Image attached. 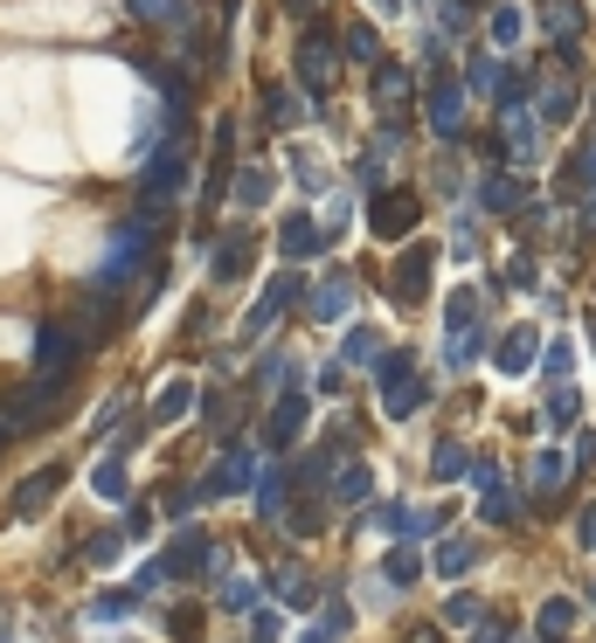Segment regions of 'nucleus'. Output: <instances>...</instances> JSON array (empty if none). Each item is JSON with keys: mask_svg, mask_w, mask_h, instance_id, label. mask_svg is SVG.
<instances>
[{"mask_svg": "<svg viewBox=\"0 0 596 643\" xmlns=\"http://www.w3.org/2000/svg\"><path fill=\"white\" fill-rule=\"evenodd\" d=\"M84 353V332L70 326V318H49L42 332H35V374H49V381H63L70 367H77Z\"/></svg>", "mask_w": 596, "mask_h": 643, "instance_id": "obj_2", "label": "nucleus"}, {"mask_svg": "<svg viewBox=\"0 0 596 643\" xmlns=\"http://www.w3.org/2000/svg\"><path fill=\"white\" fill-rule=\"evenodd\" d=\"M507 636H513L507 622H479V636H472V643H507Z\"/></svg>", "mask_w": 596, "mask_h": 643, "instance_id": "obj_44", "label": "nucleus"}, {"mask_svg": "<svg viewBox=\"0 0 596 643\" xmlns=\"http://www.w3.org/2000/svg\"><path fill=\"white\" fill-rule=\"evenodd\" d=\"M562 470H569L562 450H542V457H534V484H542V491H562Z\"/></svg>", "mask_w": 596, "mask_h": 643, "instance_id": "obj_26", "label": "nucleus"}, {"mask_svg": "<svg viewBox=\"0 0 596 643\" xmlns=\"http://www.w3.org/2000/svg\"><path fill=\"white\" fill-rule=\"evenodd\" d=\"M160 560H166V575H215V560H209V533H195V526L174 540V554H160Z\"/></svg>", "mask_w": 596, "mask_h": 643, "instance_id": "obj_7", "label": "nucleus"}, {"mask_svg": "<svg viewBox=\"0 0 596 643\" xmlns=\"http://www.w3.org/2000/svg\"><path fill=\"white\" fill-rule=\"evenodd\" d=\"M264 111H271V125H298V104L277 90V98H264Z\"/></svg>", "mask_w": 596, "mask_h": 643, "instance_id": "obj_39", "label": "nucleus"}, {"mask_svg": "<svg viewBox=\"0 0 596 643\" xmlns=\"http://www.w3.org/2000/svg\"><path fill=\"white\" fill-rule=\"evenodd\" d=\"M575 616H583V609H575L569 595H548V602H542V643H548V636H569Z\"/></svg>", "mask_w": 596, "mask_h": 643, "instance_id": "obj_15", "label": "nucleus"}, {"mask_svg": "<svg viewBox=\"0 0 596 643\" xmlns=\"http://www.w3.org/2000/svg\"><path fill=\"white\" fill-rule=\"evenodd\" d=\"M382 8H396V0H382Z\"/></svg>", "mask_w": 596, "mask_h": 643, "instance_id": "obj_47", "label": "nucleus"}, {"mask_svg": "<svg viewBox=\"0 0 596 643\" xmlns=\"http://www.w3.org/2000/svg\"><path fill=\"white\" fill-rule=\"evenodd\" d=\"M417 194H409V187H382L375 194V236H388V242H402L409 229H417Z\"/></svg>", "mask_w": 596, "mask_h": 643, "instance_id": "obj_4", "label": "nucleus"}, {"mask_svg": "<svg viewBox=\"0 0 596 643\" xmlns=\"http://www.w3.org/2000/svg\"><path fill=\"white\" fill-rule=\"evenodd\" d=\"M575 533H583V546L596 554V505H583V519H575Z\"/></svg>", "mask_w": 596, "mask_h": 643, "instance_id": "obj_43", "label": "nucleus"}, {"mask_svg": "<svg viewBox=\"0 0 596 643\" xmlns=\"http://www.w3.org/2000/svg\"><path fill=\"white\" fill-rule=\"evenodd\" d=\"M90 491H98L104 505H119V499H125V457H119V450H111V457L90 470Z\"/></svg>", "mask_w": 596, "mask_h": 643, "instance_id": "obj_14", "label": "nucleus"}, {"mask_svg": "<svg viewBox=\"0 0 596 643\" xmlns=\"http://www.w3.org/2000/svg\"><path fill=\"white\" fill-rule=\"evenodd\" d=\"M0 643H14V630H0Z\"/></svg>", "mask_w": 596, "mask_h": 643, "instance_id": "obj_46", "label": "nucleus"}, {"mask_svg": "<svg viewBox=\"0 0 596 643\" xmlns=\"http://www.w3.org/2000/svg\"><path fill=\"white\" fill-rule=\"evenodd\" d=\"M464 470H472V457H464L458 443H437V457H431V478H444V484H451V478H464Z\"/></svg>", "mask_w": 596, "mask_h": 643, "instance_id": "obj_22", "label": "nucleus"}, {"mask_svg": "<svg viewBox=\"0 0 596 643\" xmlns=\"http://www.w3.org/2000/svg\"><path fill=\"white\" fill-rule=\"evenodd\" d=\"M423 575V560H417V546H396V554H388V581H396V589H409V581Z\"/></svg>", "mask_w": 596, "mask_h": 643, "instance_id": "obj_27", "label": "nucleus"}, {"mask_svg": "<svg viewBox=\"0 0 596 643\" xmlns=\"http://www.w3.org/2000/svg\"><path fill=\"white\" fill-rule=\"evenodd\" d=\"M575 408H583V394H575V388H555V394H548V423H555V429H569Z\"/></svg>", "mask_w": 596, "mask_h": 643, "instance_id": "obj_28", "label": "nucleus"}, {"mask_svg": "<svg viewBox=\"0 0 596 643\" xmlns=\"http://www.w3.org/2000/svg\"><path fill=\"white\" fill-rule=\"evenodd\" d=\"M181 408H188V381H166L153 402V423H181Z\"/></svg>", "mask_w": 596, "mask_h": 643, "instance_id": "obj_24", "label": "nucleus"}, {"mask_svg": "<svg viewBox=\"0 0 596 643\" xmlns=\"http://www.w3.org/2000/svg\"><path fill=\"white\" fill-rule=\"evenodd\" d=\"M55 491H63V470H35V478L14 491V519H35V513H49L55 505Z\"/></svg>", "mask_w": 596, "mask_h": 643, "instance_id": "obj_10", "label": "nucleus"}, {"mask_svg": "<svg viewBox=\"0 0 596 643\" xmlns=\"http://www.w3.org/2000/svg\"><path fill=\"white\" fill-rule=\"evenodd\" d=\"M347 55H361V63H368V55H375V35H368V28H353V35H347Z\"/></svg>", "mask_w": 596, "mask_h": 643, "instance_id": "obj_40", "label": "nucleus"}, {"mask_svg": "<svg viewBox=\"0 0 596 643\" xmlns=\"http://www.w3.org/2000/svg\"><path fill=\"white\" fill-rule=\"evenodd\" d=\"M479 513H486L493 526H513V513H520V505H513V491H499V484H493V491H486V505H479Z\"/></svg>", "mask_w": 596, "mask_h": 643, "instance_id": "obj_31", "label": "nucleus"}, {"mask_svg": "<svg viewBox=\"0 0 596 643\" xmlns=\"http://www.w3.org/2000/svg\"><path fill=\"white\" fill-rule=\"evenodd\" d=\"M493 35L499 42H520V14H493Z\"/></svg>", "mask_w": 596, "mask_h": 643, "instance_id": "obj_42", "label": "nucleus"}, {"mask_svg": "<svg viewBox=\"0 0 596 643\" xmlns=\"http://www.w3.org/2000/svg\"><path fill=\"white\" fill-rule=\"evenodd\" d=\"M347 361H361V367H368V361H382V353H375V332H368V326H353V332H347Z\"/></svg>", "mask_w": 596, "mask_h": 643, "instance_id": "obj_33", "label": "nucleus"}, {"mask_svg": "<svg viewBox=\"0 0 596 643\" xmlns=\"http://www.w3.org/2000/svg\"><path fill=\"white\" fill-rule=\"evenodd\" d=\"M166 630H174L181 643H195V636H201V609H174V622H166Z\"/></svg>", "mask_w": 596, "mask_h": 643, "instance_id": "obj_37", "label": "nucleus"}, {"mask_svg": "<svg viewBox=\"0 0 596 643\" xmlns=\"http://www.w3.org/2000/svg\"><path fill=\"white\" fill-rule=\"evenodd\" d=\"M589 602H596V589H589Z\"/></svg>", "mask_w": 596, "mask_h": 643, "instance_id": "obj_48", "label": "nucleus"}, {"mask_svg": "<svg viewBox=\"0 0 596 643\" xmlns=\"http://www.w3.org/2000/svg\"><path fill=\"white\" fill-rule=\"evenodd\" d=\"M375 111H388V118H402V111H409V77H402V63H382V70H375Z\"/></svg>", "mask_w": 596, "mask_h": 643, "instance_id": "obj_11", "label": "nucleus"}, {"mask_svg": "<svg viewBox=\"0 0 596 643\" xmlns=\"http://www.w3.org/2000/svg\"><path fill=\"white\" fill-rule=\"evenodd\" d=\"M333 499H340V505H361V499H368V470H361V464H347L340 478H333Z\"/></svg>", "mask_w": 596, "mask_h": 643, "instance_id": "obj_25", "label": "nucleus"}, {"mask_svg": "<svg viewBox=\"0 0 596 643\" xmlns=\"http://www.w3.org/2000/svg\"><path fill=\"white\" fill-rule=\"evenodd\" d=\"M486 207H520V187L513 180H486Z\"/></svg>", "mask_w": 596, "mask_h": 643, "instance_id": "obj_38", "label": "nucleus"}, {"mask_svg": "<svg viewBox=\"0 0 596 643\" xmlns=\"http://www.w3.org/2000/svg\"><path fill=\"white\" fill-rule=\"evenodd\" d=\"M153 242H160V236H153V222H119V229H111V250H104V263H98V283H90V291H98V298H119L125 283L146 270Z\"/></svg>", "mask_w": 596, "mask_h": 643, "instance_id": "obj_1", "label": "nucleus"}, {"mask_svg": "<svg viewBox=\"0 0 596 643\" xmlns=\"http://www.w3.org/2000/svg\"><path fill=\"white\" fill-rule=\"evenodd\" d=\"M534 339H542V332H507V339H499V367H507V374H527V367H534Z\"/></svg>", "mask_w": 596, "mask_h": 643, "instance_id": "obj_16", "label": "nucleus"}, {"mask_svg": "<svg viewBox=\"0 0 596 643\" xmlns=\"http://www.w3.org/2000/svg\"><path fill=\"white\" fill-rule=\"evenodd\" d=\"M306 415H312V402H306V394H285V402H277V415L264 423V443H271V450L298 443V429H306Z\"/></svg>", "mask_w": 596, "mask_h": 643, "instance_id": "obj_9", "label": "nucleus"}, {"mask_svg": "<svg viewBox=\"0 0 596 643\" xmlns=\"http://www.w3.org/2000/svg\"><path fill=\"white\" fill-rule=\"evenodd\" d=\"M479 616H486V609H479V595H451V602H444V622H451V630H472Z\"/></svg>", "mask_w": 596, "mask_h": 643, "instance_id": "obj_29", "label": "nucleus"}, {"mask_svg": "<svg viewBox=\"0 0 596 643\" xmlns=\"http://www.w3.org/2000/svg\"><path fill=\"white\" fill-rule=\"evenodd\" d=\"M174 187H181V153L166 146V153H160L153 166H146V201H166Z\"/></svg>", "mask_w": 596, "mask_h": 643, "instance_id": "obj_12", "label": "nucleus"}, {"mask_svg": "<svg viewBox=\"0 0 596 643\" xmlns=\"http://www.w3.org/2000/svg\"><path fill=\"white\" fill-rule=\"evenodd\" d=\"M542 111H548V125H562L569 111H575V90H548V98H542Z\"/></svg>", "mask_w": 596, "mask_h": 643, "instance_id": "obj_36", "label": "nucleus"}, {"mask_svg": "<svg viewBox=\"0 0 596 643\" xmlns=\"http://www.w3.org/2000/svg\"><path fill=\"white\" fill-rule=\"evenodd\" d=\"M250 250H257L250 229H229V236H222V250H215V263H209L215 283H236V277H244V270H250Z\"/></svg>", "mask_w": 596, "mask_h": 643, "instance_id": "obj_8", "label": "nucleus"}, {"mask_svg": "<svg viewBox=\"0 0 596 643\" xmlns=\"http://www.w3.org/2000/svg\"><path fill=\"white\" fill-rule=\"evenodd\" d=\"M312 312H320V318H340V312H347V277H326L320 291H312Z\"/></svg>", "mask_w": 596, "mask_h": 643, "instance_id": "obj_21", "label": "nucleus"}, {"mask_svg": "<svg viewBox=\"0 0 596 643\" xmlns=\"http://www.w3.org/2000/svg\"><path fill=\"white\" fill-rule=\"evenodd\" d=\"M0 408H8V423H14V429H35L42 415L63 408V381H28V388L0 394Z\"/></svg>", "mask_w": 596, "mask_h": 643, "instance_id": "obj_3", "label": "nucleus"}, {"mask_svg": "<svg viewBox=\"0 0 596 643\" xmlns=\"http://www.w3.org/2000/svg\"><path fill=\"white\" fill-rule=\"evenodd\" d=\"M472 567H479V540H444V546H437V575H444V581L472 575Z\"/></svg>", "mask_w": 596, "mask_h": 643, "instance_id": "obj_13", "label": "nucleus"}, {"mask_svg": "<svg viewBox=\"0 0 596 643\" xmlns=\"http://www.w3.org/2000/svg\"><path fill=\"white\" fill-rule=\"evenodd\" d=\"M542 28H548V35H562V42H569V35L583 28V8H575V0H542Z\"/></svg>", "mask_w": 596, "mask_h": 643, "instance_id": "obj_17", "label": "nucleus"}, {"mask_svg": "<svg viewBox=\"0 0 596 643\" xmlns=\"http://www.w3.org/2000/svg\"><path fill=\"white\" fill-rule=\"evenodd\" d=\"M423 291H431V242H409L396 263V305H423Z\"/></svg>", "mask_w": 596, "mask_h": 643, "instance_id": "obj_5", "label": "nucleus"}, {"mask_svg": "<svg viewBox=\"0 0 596 643\" xmlns=\"http://www.w3.org/2000/svg\"><path fill=\"white\" fill-rule=\"evenodd\" d=\"M125 609H133V595H98V602H90V616H98V622H119Z\"/></svg>", "mask_w": 596, "mask_h": 643, "instance_id": "obj_35", "label": "nucleus"}, {"mask_svg": "<svg viewBox=\"0 0 596 643\" xmlns=\"http://www.w3.org/2000/svg\"><path fill=\"white\" fill-rule=\"evenodd\" d=\"M285 250H291V256H312V250H320V229H312L306 215H291V222H285Z\"/></svg>", "mask_w": 596, "mask_h": 643, "instance_id": "obj_23", "label": "nucleus"}, {"mask_svg": "<svg viewBox=\"0 0 596 643\" xmlns=\"http://www.w3.org/2000/svg\"><path fill=\"white\" fill-rule=\"evenodd\" d=\"M402 381H417V361H409V353H382V361H375V388L396 394Z\"/></svg>", "mask_w": 596, "mask_h": 643, "instance_id": "obj_18", "label": "nucleus"}, {"mask_svg": "<svg viewBox=\"0 0 596 643\" xmlns=\"http://www.w3.org/2000/svg\"><path fill=\"white\" fill-rule=\"evenodd\" d=\"M125 533H133V540L153 533V513H146V505H133V513H125Z\"/></svg>", "mask_w": 596, "mask_h": 643, "instance_id": "obj_41", "label": "nucleus"}, {"mask_svg": "<svg viewBox=\"0 0 596 643\" xmlns=\"http://www.w3.org/2000/svg\"><path fill=\"white\" fill-rule=\"evenodd\" d=\"M472 84H479V90H507V77H499L493 55H472Z\"/></svg>", "mask_w": 596, "mask_h": 643, "instance_id": "obj_34", "label": "nucleus"}, {"mask_svg": "<svg viewBox=\"0 0 596 643\" xmlns=\"http://www.w3.org/2000/svg\"><path fill=\"white\" fill-rule=\"evenodd\" d=\"M431 125L444 131V139H458V131H464V90H458V77L431 84Z\"/></svg>", "mask_w": 596, "mask_h": 643, "instance_id": "obj_6", "label": "nucleus"}, {"mask_svg": "<svg viewBox=\"0 0 596 643\" xmlns=\"http://www.w3.org/2000/svg\"><path fill=\"white\" fill-rule=\"evenodd\" d=\"M257 513H264V519H285V470H264V478H257Z\"/></svg>", "mask_w": 596, "mask_h": 643, "instance_id": "obj_19", "label": "nucleus"}, {"mask_svg": "<svg viewBox=\"0 0 596 643\" xmlns=\"http://www.w3.org/2000/svg\"><path fill=\"white\" fill-rule=\"evenodd\" d=\"M423 402H431V388H423V381H402L396 394H382V408H388V415H396V423H402V415H417Z\"/></svg>", "mask_w": 596, "mask_h": 643, "instance_id": "obj_20", "label": "nucleus"}, {"mask_svg": "<svg viewBox=\"0 0 596 643\" xmlns=\"http://www.w3.org/2000/svg\"><path fill=\"white\" fill-rule=\"evenodd\" d=\"M250 643H285V616H277V609H257V616H250Z\"/></svg>", "mask_w": 596, "mask_h": 643, "instance_id": "obj_30", "label": "nucleus"}, {"mask_svg": "<svg viewBox=\"0 0 596 643\" xmlns=\"http://www.w3.org/2000/svg\"><path fill=\"white\" fill-rule=\"evenodd\" d=\"M14 437V423H8V408H0V443H8Z\"/></svg>", "mask_w": 596, "mask_h": 643, "instance_id": "obj_45", "label": "nucleus"}, {"mask_svg": "<svg viewBox=\"0 0 596 643\" xmlns=\"http://www.w3.org/2000/svg\"><path fill=\"white\" fill-rule=\"evenodd\" d=\"M119 546H125V533H98L84 554H90V567H111V560H119Z\"/></svg>", "mask_w": 596, "mask_h": 643, "instance_id": "obj_32", "label": "nucleus"}]
</instances>
